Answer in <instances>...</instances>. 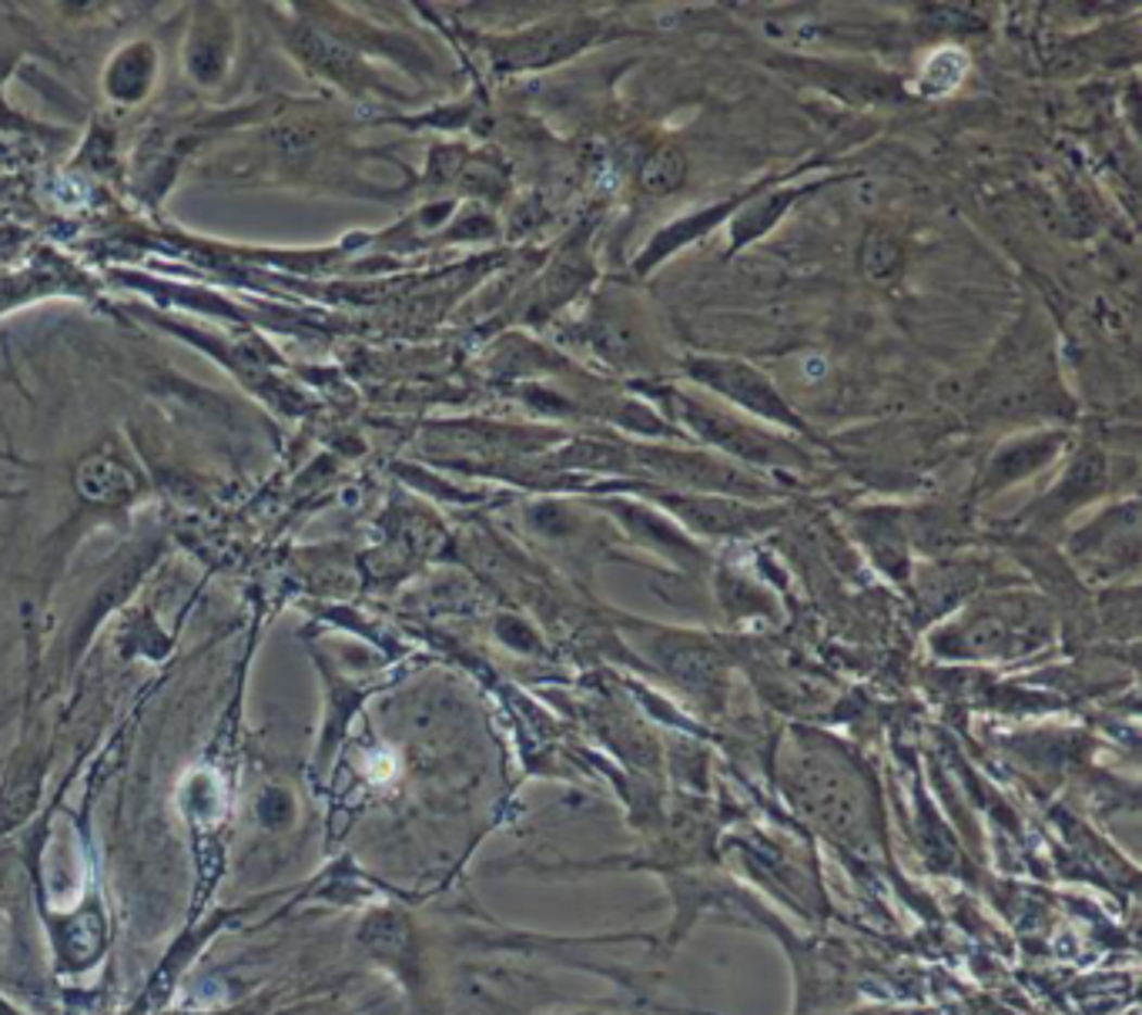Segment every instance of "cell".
Returning <instances> with one entry per match:
<instances>
[{"label":"cell","mask_w":1142,"mask_h":1015,"mask_svg":"<svg viewBox=\"0 0 1142 1015\" xmlns=\"http://www.w3.org/2000/svg\"><path fill=\"white\" fill-rule=\"evenodd\" d=\"M681 178H684V158H681V151H674V148L657 151L654 158L644 165V188L647 191H671V188L681 185Z\"/></svg>","instance_id":"1"},{"label":"cell","mask_w":1142,"mask_h":1015,"mask_svg":"<svg viewBox=\"0 0 1142 1015\" xmlns=\"http://www.w3.org/2000/svg\"><path fill=\"white\" fill-rule=\"evenodd\" d=\"M864 265H868V271L875 279H888L891 271L898 268V249L891 239L885 236H872L868 245H864Z\"/></svg>","instance_id":"2"}]
</instances>
